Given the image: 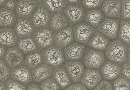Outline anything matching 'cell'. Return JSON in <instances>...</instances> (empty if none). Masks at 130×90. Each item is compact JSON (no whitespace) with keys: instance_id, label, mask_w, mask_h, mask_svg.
I'll return each mask as SVG.
<instances>
[{"instance_id":"1","label":"cell","mask_w":130,"mask_h":90,"mask_svg":"<svg viewBox=\"0 0 130 90\" xmlns=\"http://www.w3.org/2000/svg\"><path fill=\"white\" fill-rule=\"evenodd\" d=\"M128 47L119 39L113 40L105 50L106 58L109 61L123 65L127 61Z\"/></svg>"},{"instance_id":"20","label":"cell","mask_w":130,"mask_h":90,"mask_svg":"<svg viewBox=\"0 0 130 90\" xmlns=\"http://www.w3.org/2000/svg\"><path fill=\"white\" fill-rule=\"evenodd\" d=\"M19 38L13 29L1 28L0 30V44L7 48L14 47L17 45Z\"/></svg>"},{"instance_id":"31","label":"cell","mask_w":130,"mask_h":90,"mask_svg":"<svg viewBox=\"0 0 130 90\" xmlns=\"http://www.w3.org/2000/svg\"><path fill=\"white\" fill-rule=\"evenodd\" d=\"M41 90H60V86L53 78L50 77L39 84Z\"/></svg>"},{"instance_id":"25","label":"cell","mask_w":130,"mask_h":90,"mask_svg":"<svg viewBox=\"0 0 130 90\" xmlns=\"http://www.w3.org/2000/svg\"><path fill=\"white\" fill-rule=\"evenodd\" d=\"M16 12L2 7L0 10V26L4 28H11L17 21Z\"/></svg>"},{"instance_id":"10","label":"cell","mask_w":130,"mask_h":90,"mask_svg":"<svg viewBox=\"0 0 130 90\" xmlns=\"http://www.w3.org/2000/svg\"><path fill=\"white\" fill-rule=\"evenodd\" d=\"M24 54L17 46L8 48L4 61L10 69H13L24 64Z\"/></svg>"},{"instance_id":"18","label":"cell","mask_w":130,"mask_h":90,"mask_svg":"<svg viewBox=\"0 0 130 90\" xmlns=\"http://www.w3.org/2000/svg\"><path fill=\"white\" fill-rule=\"evenodd\" d=\"M11 78L23 84H30L32 80L31 70L24 65L11 69Z\"/></svg>"},{"instance_id":"36","label":"cell","mask_w":130,"mask_h":90,"mask_svg":"<svg viewBox=\"0 0 130 90\" xmlns=\"http://www.w3.org/2000/svg\"><path fill=\"white\" fill-rule=\"evenodd\" d=\"M92 90H113V89L111 83L103 80Z\"/></svg>"},{"instance_id":"45","label":"cell","mask_w":130,"mask_h":90,"mask_svg":"<svg viewBox=\"0 0 130 90\" xmlns=\"http://www.w3.org/2000/svg\"><path fill=\"white\" fill-rule=\"evenodd\" d=\"M6 0H2V1H0V6H2L5 4V3H6Z\"/></svg>"},{"instance_id":"12","label":"cell","mask_w":130,"mask_h":90,"mask_svg":"<svg viewBox=\"0 0 130 90\" xmlns=\"http://www.w3.org/2000/svg\"><path fill=\"white\" fill-rule=\"evenodd\" d=\"M13 29L19 39H22L32 37L36 29L30 19L19 18Z\"/></svg>"},{"instance_id":"29","label":"cell","mask_w":130,"mask_h":90,"mask_svg":"<svg viewBox=\"0 0 130 90\" xmlns=\"http://www.w3.org/2000/svg\"><path fill=\"white\" fill-rule=\"evenodd\" d=\"M119 40L127 46L130 45V21L120 20L118 34Z\"/></svg>"},{"instance_id":"6","label":"cell","mask_w":130,"mask_h":90,"mask_svg":"<svg viewBox=\"0 0 130 90\" xmlns=\"http://www.w3.org/2000/svg\"><path fill=\"white\" fill-rule=\"evenodd\" d=\"M74 40L78 43L87 45L96 30L85 22H82L73 27Z\"/></svg>"},{"instance_id":"42","label":"cell","mask_w":130,"mask_h":90,"mask_svg":"<svg viewBox=\"0 0 130 90\" xmlns=\"http://www.w3.org/2000/svg\"><path fill=\"white\" fill-rule=\"evenodd\" d=\"M68 1V4L75 5V4H80V1Z\"/></svg>"},{"instance_id":"38","label":"cell","mask_w":130,"mask_h":90,"mask_svg":"<svg viewBox=\"0 0 130 90\" xmlns=\"http://www.w3.org/2000/svg\"><path fill=\"white\" fill-rule=\"evenodd\" d=\"M17 3L18 1L15 0L7 1L6 3H5V4L2 7L12 11H15L17 6Z\"/></svg>"},{"instance_id":"27","label":"cell","mask_w":130,"mask_h":90,"mask_svg":"<svg viewBox=\"0 0 130 90\" xmlns=\"http://www.w3.org/2000/svg\"><path fill=\"white\" fill-rule=\"evenodd\" d=\"M41 3L51 14L63 12L68 5V1L65 0H45L42 1Z\"/></svg>"},{"instance_id":"28","label":"cell","mask_w":130,"mask_h":90,"mask_svg":"<svg viewBox=\"0 0 130 90\" xmlns=\"http://www.w3.org/2000/svg\"><path fill=\"white\" fill-rule=\"evenodd\" d=\"M43 62L44 61L41 51L37 50L25 56L24 65L31 70Z\"/></svg>"},{"instance_id":"11","label":"cell","mask_w":130,"mask_h":90,"mask_svg":"<svg viewBox=\"0 0 130 90\" xmlns=\"http://www.w3.org/2000/svg\"><path fill=\"white\" fill-rule=\"evenodd\" d=\"M63 67L69 76L71 82L74 83H78L80 82L85 71L83 62L79 61H66Z\"/></svg>"},{"instance_id":"24","label":"cell","mask_w":130,"mask_h":90,"mask_svg":"<svg viewBox=\"0 0 130 90\" xmlns=\"http://www.w3.org/2000/svg\"><path fill=\"white\" fill-rule=\"evenodd\" d=\"M52 77L62 89L64 90L71 85V80L69 76L63 66L54 69Z\"/></svg>"},{"instance_id":"26","label":"cell","mask_w":130,"mask_h":90,"mask_svg":"<svg viewBox=\"0 0 130 90\" xmlns=\"http://www.w3.org/2000/svg\"><path fill=\"white\" fill-rule=\"evenodd\" d=\"M16 46L24 55L39 50L32 37L19 39Z\"/></svg>"},{"instance_id":"8","label":"cell","mask_w":130,"mask_h":90,"mask_svg":"<svg viewBox=\"0 0 130 90\" xmlns=\"http://www.w3.org/2000/svg\"><path fill=\"white\" fill-rule=\"evenodd\" d=\"M42 1L20 0L15 10L17 18L30 19Z\"/></svg>"},{"instance_id":"30","label":"cell","mask_w":130,"mask_h":90,"mask_svg":"<svg viewBox=\"0 0 130 90\" xmlns=\"http://www.w3.org/2000/svg\"><path fill=\"white\" fill-rule=\"evenodd\" d=\"M114 90H130V81L121 75L113 82Z\"/></svg>"},{"instance_id":"21","label":"cell","mask_w":130,"mask_h":90,"mask_svg":"<svg viewBox=\"0 0 130 90\" xmlns=\"http://www.w3.org/2000/svg\"><path fill=\"white\" fill-rule=\"evenodd\" d=\"M110 40L96 30L87 44L91 48L100 51H105L110 43Z\"/></svg>"},{"instance_id":"22","label":"cell","mask_w":130,"mask_h":90,"mask_svg":"<svg viewBox=\"0 0 130 90\" xmlns=\"http://www.w3.org/2000/svg\"><path fill=\"white\" fill-rule=\"evenodd\" d=\"M105 18L101 9H96L86 10L84 20L86 23L96 29L100 26Z\"/></svg>"},{"instance_id":"44","label":"cell","mask_w":130,"mask_h":90,"mask_svg":"<svg viewBox=\"0 0 130 90\" xmlns=\"http://www.w3.org/2000/svg\"><path fill=\"white\" fill-rule=\"evenodd\" d=\"M127 61L130 62V45L128 46V47Z\"/></svg>"},{"instance_id":"15","label":"cell","mask_w":130,"mask_h":90,"mask_svg":"<svg viewBox=\"0 0 130 90\" xmlns=\"http://www.w3.org/2000/svg\"><path fill=\"white\" fill-rule=\"evenodd\" d=\"M102 77L98 69H87L83 74L80 83L89 90H92L101 82Z\"/></svg>"},{"instance_id":"33","label":"cell","mask_w":130,"mask_h":90,"mask_svg":"<svg viewBox=\"0 0 130 90\" xmlns=\"http://www.w3.org/2000/svg\"><path fill=\"white\" fill-rule=\"evenodd\" d=\"M6 90H27V86L25 84L14 80L11 78L6 82Z\"/></svg>"},{"instance_id":"43","label":"cell","mask_w":130,"mask_h":90,"mask_svg":"<svg viewBox=\"0 0 130 90\" xmlns=\"http://www.w3.org/2000/svg\"><path fill=\"white\" fill-rule=\"evenodd\" d=\"M0 88H1V90H6V83L1 82V83H0Z\"/></svg>"},{"instance_id":"2","label":"cell","mask_w":130,"mask_h":90,"mask_svg":"<svg viewBox=\"0 0 130 90\" xmlns=\"http://www.w3.org/2000/svg\"><path fill=\"white\" fill-rule=\"evenodd\" d=\"M44 63L53 69L63 65L65 61L64 51L62 48L54 45L41 51Z\"/></svg>"},{"instance_id":"34","label":"cell","mask_w":130,"mask_h":90,"mask_svg":"<svg viewBox=\"0 0 130 90\" xmlns=\"http://www.w3.org/2000/svg\"><path fill=\"white\" fill-rule=\"evenodd\" d=\"M104 1H80V4L87 10L101 8Z\"/></svg>"},{"instance_id":"39","label":"cell","mask_w":130,"mask_h":90,"mask_svg":"<svg viewBox=\"0 0 130 90\" xmlns=\"http://www.w3.org/2000/svg\"><path fill=\"white\" fill-rule=\"evenodd\" d=\"M65 90H89L81 83H74L67 87Z\"/></svg>"},{"instance_id":"3","label":"cell","mask_w":130,"mask_h":90,"mask_svg":"<svg viewBox=\"0 0 130 90\" xmlns=\"http://www.w3.org/2000/svg\"><path fill=\"white\" fill-rule=\"evenodd\" d=\"M106 57L102 51L87 48L85 50L83 62L88 69H98L103 65Z\"/></svg>"},{"instance_id":"17","label":"cell","mask_w":130,"mask_h":90,"mask_svg":"<svg viewBox=\"0 0 130 90\" xmlns=\"http://www.w3.org/2000/svg\"><path fill=\"white\" fill-rule=\"evenodd\" d=\"M85 46L83 44L74 42L64 49V57L66 61H78L83 57Z\"/></svg>"},{"instance_id":"32","label":"cell","mask_w":130,"mask_h":90,"mask_svg":"<svg viewBox=\"0 0 130 90\" xmlns=\"http://www.w3.org/2000/svg\"><path fill=\"white\" fill-rule=\"evenodd\" d=\"M1 82L6 83L11 76V70L3 59L0 61Z\"/></svg>"},{"instance_id":"16","label":"cell","mask_w":130,"mask_h":90,"mask_svg":"<svg viewBox=\"0 0 130 90\" xmlns=\"http://www.w3.org/2000/svg\"><path fill=\"white\" fill-rule=\"evenodd\" d=\"M100 72L105 80H112L122 75V66L109 61H106L101 67Z\"/></svg>"},{"instance_id":"19","label":"cell","mask_w":130,"mask_h":90,"mask_svg":"<svg viewBox=\"0 0 130 90\" xmlns=\"http://www.w3.org/2000/svg\"><path fill=\"white\" fill-rule=\"evenodd\" d=\"M53 68L43 63L31 70L32 80L36 83H40L52 76Z\"/></svg>"},{"instance_id":"13","label":"cell","mask_w":130,"mask_h":90,"mask_svg":"<svg viewBox=\"0 0 130 90\" xmlns=\"http://www.w3.org/2000/svg\"><path fill=\"white\" fill-rule=\"evenodd\" d=\"M122 1L115 0L104 1L101 10L106 18L120 19L121 18Z\"/></svg>"},{"instance_id":"23","label":"cell","mask_w":130,"mask_h":90,"mask_svg":"<svg viewBox=\"0 0 130 90\" xmlns=\"http://www.w3.org/2000/svg\"><path fill=\"white\" fill-rule=\"evenodd\" d=\"M69 25V21L64 12L51 14L49 27L54 32L63 29Z\"/></svg>"},{"instance_id":"7","label":"cell","mask_w":130,"mask_h":90,"mask_svg":"<svg viewBox=\"0 0 130 90\" xmlns=\"http://www.w3.org/2000/svg\"><path fill=\"white\" fill-rule=\"evenodd\" d=\"M41 2L30 19L36 29L49 27L50 24L51 14Z\"/></svg>"},{"instance_id":"41","label":"cell","mask_w":130,"mask_h":90,"mask_svg":"<svg viewBox=\"0 0 130 90\" xmlns=\"http://www.w3.org/2000/svg\"><path fill=\"white\" fill-rule=\"evenodd\" d=\"M7 47L1 45L0 47V58L1 59H3L7 50Z\"/></svg>"},{"instance_id":"40","label":"cell","mask_w":130,"mask_h":90,"mask_svg":"<svg viewBox=\"0 0 130 90\" xmlns=\"http://www.w3.org/2000/svg\"><path fill=\"white\" fill-rule=\"evenodd\" d=\"M27 90H41L39 85L36 83H31L28 84Z\"/></svg>"},{"instance_id":"35","label":"cell","mask_w":130,"mask_h":90,"mask_svg":"<svg viewBox=\"0 0 130 90\" xmlns=\"http://www.w3.org/2000/svg\"><path fill=\"white\" fill-rule=\"evenodd\" d=\"M121 19L130 21V0L122 1Z\"/></svg>"},{"instance_id":"4","label":"cell","mask_w":130,"mask_h":90,"mask_svg":"<svg viewBox=\"0 0 130 90\" xmlns=\"http://www.w3.org/2000/svg\"><path fill=\"white\" fill-rule=\"evenodd\" d=\"M32 38L40 51L54 45V32L49 27L36 29Z\"/></svg>"},{"instance_id":"5","label":"cell","mask_w":130,"mask_h":90,"mask_svg":"<svg viewBox=\"0 0 130 90\" xmlns=\"http://www.w3.org/2000/svg\"><path fill=\"white\" fill-rule=\"evenodd\" d=\"M120 23V19L105 18L96 30L110 40H115L118 36Z\"/></svg>"},{"instance_id":"14","label":"cell","mask_w":130,"mask_h":90,"mask_svg":"<svg viewBox=\"0 0 130 90\" xmlns=\"http://www.w3.org/2000/svg\"><path fill=\"white\" fill-rule=\"evenodd\" d=\"M74 41L72 27L69 26L60 31L54 32V45L64 48Z\"/></svg>"},{"instance_id":"9","label":"cell","mask_w":130,"mask_h":90,"mask_svg":"<svg viewBox=\"0 0 130 90\" xmlns=\"http://www.w3.org/2000/svg\"><path fill=\"white\" fill-rule=\"evenodd\" d=\"M85 11V9L80 4H68L63 12L69 21L70 26L73 27L83 22Z\"/></svg>"},{"instance_id":"37","label":"cell","mask_w":130,"mask_h":90,"mask_svg":"<svg viewBox=\"0 0 130 90\" xmlns=\"http://www.w3.org/2000/svg\"><path fill=\"white\" fill-rule=\"evenodd\" d=\"M122 74L130 81V62H127L122 65Z\"/></svg>"}]
</instances>
